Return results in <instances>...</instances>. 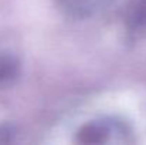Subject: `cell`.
<instances>
[{
  "label": "cell",
  "mask_w": 146,
  "mask_h": 145,
  "mask_svg": "<svg viewBox=\"0 0 146 145\" xmlns=\"http://www.w3.org/2000/svg\"><path fill=\"white\" fill-rule=\"evenodd\" d=\"M125 128L118 121L112 120H94L84 124L77 134L78 142L81 144H106L116 134L121 137Z\"/></svg>",
  "instance_id": "6da1fadb"
},
{
  "label": "cell",
  "mask_w": 146,
  "mask_h": 145,
  "mask_svg": "<svg viewBox=\"0 0 146 145\" xmlns=\"http://www.w3.org/2000/svg\"><path fill=\"white\" fill-rule=\"evenodd\" d=\"M126 26L132 33L146 31V0H129Z\"/></svg>",
  "instance_id": "7a4b0ae2"
},
{
  "label": "cell",
  "mask_w": 146,
  "mask_h": 145,
  "mask_svg": "<svg viewBox=\"0 0 146 145\" xmlns=\"http://www.w3.org/2000/svg\"><path fill=\"white\" fill-rule=\"evenodd\" d=\"M17 76V61L11 57H0V83H9Z\"/></svg>",
  "instance_id": "3957f363"
}]
</instances>
